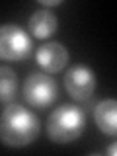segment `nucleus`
I'll list each match as a JSON object with an SVG mask.
<instances>
[{"label":"nucleus","mask_w":117,"mask_h":156,"mask_svg":"<svg viewBox=\"0 0 117 156\" xmlns=\"http://www.w3.org/2000/svg\"><path fill=\"white\" fill-rule=\"evenodd\" d=\"M39 135V119L23 105L10 104L0 115V140L12 148L31 144Z\"/></svg>","instance_id":"1"},{"label":"nucleus","mask_w":117,"mask_h":156,"mask_svg":"<svg viewBox=\"0 0 117 156\" xmlns=\"http://www.w3.org/2000/svg\"><path fill=\"white\" fill-rule=\"evenodd\" d=\"M86 115L76 105H61L49 115L47 119V135L57 144H68L76 140L84 133Z\"/></svg>","instance_id":"2"},{"label":"nucleus","mask_w":117,"mask_h":156,"mask_svg":"<svg viewBox=\"0 0 117 156\" xmlns=\"http://www.w3.org/2000/svg\"><path fill=\"white\" fill-rule=\"evenodd\" d=\"M33 53V41L20 26L4 23L0 26V61L16 62L26 61Z\"/></svg>","instance_id":"3"},{"label":"nucleus","mask_w":117,"mask_h":156,"mask_svg":"<svg viewBox=\"0 0 117 156\" xmlns=\"http://www.w3.org/2000/svg\"><path fill=\"white\" fill-rule=\"evenodd\" d=\"M58 86L51 76L41 72H31L23 82V98L31 107L45 109L57 100Z\"/></svg>","instance_id":"4"},{"label":"nucleus","mask_w":117,"mask_h":156,"mask_svg":"<svg viewBox=\"0 0 117 156\" xmlns=\"http://www.w3.org/2000/svg\"><path fill=\"white\" fill-rule=\"evenodd\" d=\"M98 82H96V74L90 66L84 65H76L72 68H68L65 74V88L70 94V98H74L78 101L88 100L94 94Z\"/></svg>","instance_id":"5"},{"label":"nucleus","mask_w":117,"mask_h":156,"mask_svg":"<svg viewBox=\"0 0 117 156\" xmlns=\"http://www.w3.org/2000/svg\"><path fill=\"white\" fill-rule=\"evenodd\" d=\"M35 61L47 74H57V72H61L62 68L66 66L68 51H66V47L62 45V43L51 41V43L41 45L35 51Z\"/></svg>","instance_id":"6"},{"label":"nucleus","mask_w":117,"mask_h":156,"mask_svg":"<svg viewBox=\"0 0 117 156\" xmlns=\"http://www.w3.org/2000/svg\"><path fill=\"white\" fill-rule=\"evenodd\" d=\"M58 29V20L57 16L47 8L35 10L29 18V31L35 39H47L51 35H55Z\"/></svg>","instance_id":"7"},{"label":"nucleus","mask_w":117,"mask_h":156,"mask_svg":"<svg viewBox=\"0 0 117 156\" xmlns=\"http://www.w3.org/2000/svg\"><path fill=\"white\" fill-rule=\"evenodd\" d=\"M94 121L104 135L113 136L117 133V101L101 100L94 109Z\"/></svg>","instance_id":"8"},{"label":"nucleus","mask_w":117,"mask_h":156,"mask_svg":"<svg viewBox=\"0 0 117 156\" xmlns=\"http://www.w3.org/2000/svg\"><path fill=\"white\" fill-rule=\"evenodd\" d=\"M18 96V76L10 66H0V101L12 104Z\"/></svg>","instance_id":"9"},{"label":"nucleus","mask_w":117,"mask_h":156,"mask_svg":"<svg viewBox=\"0 0 117 156\" xmlns=\"http://www.w3.org/2000/svg\"><path fill=\"white\" fill-rule=\"evenodd\" d=\"M61 0H41V6L43 8H49V6H58Z\"/></svg>","instance_id":"10"},{"label":"nucleus","mask_w":117,"mask_h":156,"mask_svg":"<svg viewBox=\"0 0 117 156\" xmlns=\"http://www.w3.org/2000/svg\"><path fill=\"white\" fill-rule=\"evenodd\" d=\"M105 152L109 154V156H115V152H117V146H115V143L111 144V146H107V150H105Z\"/></svg>","instance_id":"11"}]
</instances>
